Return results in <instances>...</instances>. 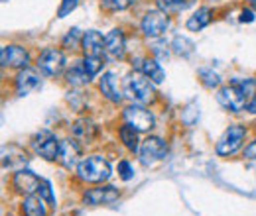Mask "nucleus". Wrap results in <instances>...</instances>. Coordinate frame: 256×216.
<instances>
[{"label": "nucleus", "instance_id": "1", "mask_svg": "<svg viewBox=\"0 0 256 216\" xmlns=\"http://www.w3.org/2000/svg\"><path fill=\"white\" fill-rule=\"evenodd\" d=\"M256 96V79H232L226 87L219 89L217 100L224 110L242 112Z\"/></svg>", "mask_w": 256, "mask_h": 216}, {"label": "nucleus", "instance_id": "2", "mask_svg": "<svg viewBox=\"0 0 256 216\" xmlns=\"http://www.w3.org/2000/svg\"><path fill=\"white\" fill-rule=\"evenodd\" d=\"M112 175L110 163L102 155H89L83 157L77 165V177L85 183H104Z\"/></svg>", "mask_w": 256, "mask_h": 216}, {"label": "nucleus", "instance_id": "3", "mask_svg": "<svg viewBox=\"0 0 256 216\" xmlns=\"http://www.w3.org/2000/svg\"><path fill=\"white\" fill-rule=\"evenodd\" d=\"M124 94L136 104H148L156 98V91L152 81L146 75H128L124 79Z\"/></svg>", "mask_w": 256, "mask_h": 216}, {"label": "nucleus", "instance_id": "4", "mask_svg": "<svg viewBox=\"0 0 256 216\" xmlns=\"http://www.w3.org/2000/svg\"><path fill=\"white\" fill-rule=\"evenodd\" d=\"M244 136H246V128L240 126V124H232L224 130V134L219 138L217 146H215V152L221 157H228L234 152H238L242 148V142H244Z\"/></svg>", "mask_w": 256, "mask_h": 216}, {"label": "nucleus", "instance_id": "5", "mask_svg": "<svg viewBox=\"0 0 256 216\" xmlns=\"http://www.w3.org/2000/svg\"><path fill=\"white\" fill-rule=\"evenodd\" d=\"M32 148L40 157H44L48 161H56L62 152V142L58 140V136L54 132L42 130L32 138Z\"/></svg>", "mask_w": 256, "mask_h": 216}, {"label": "nucleus", "instance_id": "6", "mask_svg": "<svg viewBox=\"0 0 256 216\" xmlns=\"http://www.w3.org/2000/svg\"><path fill=\"white\" fill-rule=\"evenodd\" d=\"M122 118H124V124L132 126L138 132H150L154 128V124H156L154 114L148 108H144L142 104H130V106H126L122 110Z\"/></svg>", "mask_w": 256, "mask_h": 216}, {"label": "nucleus", "instance_id": "7", "mask_svg": "<svg viewBox=\"0 0 256 216\" xmlns=\"http://www.w3.org/2000/svg\"><path fill=\"white\" fill-rule=\"evenodd\" d=\"M168 154V144L162 140V138H156V136H150L146 138L142 144H140V150H138V157H140V163L142 165H154L162 161Z\"/></svg>", "mask_w": 256, "mask_h": 216}, {"label": "nucleus", "instance_id": "8", "mask_svg": "<svg viewBox=\"0 0 256 216\" xmlns=\"http://www.w3.org/2000/svg\"><path fill=\"white\" fill-rule=\"evenodd\" d=\"M170 28V14L162 12V10H150L144 14L142 22H140V30L146 37H160L164 31Z\"/></svg>", "mask_w": 256, "mask_h": 216}, {"label": "nucleus", "instance_id": "9", "mask_svg": "<svg viewBox=\"0 0 256 216\" xmlns=\"http://www.w3.org/2000/svg\"><path fill=\"white\" fill-rule=\"evenodd\" d=\"M65 67V55L58 47H46L38 57V69L48 77H58Z\"/></svg>", "mask_w": 256, "mask_h": 216}, {"label": "nucleus", "instance_id": "10", "mask_svg": "<svg viewBox=\"0 0 256 216\" xmlns=\"http://www.w3.org/2000/svg\"><path fill=\"white\" fill-rule=\"evenodd\" d=\"M118 197H120V193H118L116 187H110V185L93 187V189H87L83 193V203L89 205V207H100V205L114 203Z\"/></svg>", "mask_w": 256, "mask_h": 216}, {"label": "nucleus", "instance_id": "11", "mask_svg": "<svg viewBox=\"0 0 256 216\" xmlns=\"http://www.w3.org/2000/svg\"><path fill=\"white\" fill-rule=\"evenodd\" d=\"M42 181H44V179H40V177H38L34 171H30V169H20V171H16L14 177H12V187H14L16 193L28 197V195H38Z\"/></svg>", "mask_w": 256, "mask_h": 216}, {"label": "nucleus", "instance_id": "12", "mask_svg": "<svg viewBox=\"0 0 256 216\" xmlns=\"http://www.w3.org/2000/svg\"><path fill=\"white\" fill-rule=\"evenodd\" d=\"M0 63L2 67L26 69L30 65V53L20 45H4L0 49Z\"/></svg>", "mask_w": 256, "mask_h": 216}, {"label": "nucleus", "instance_id": "13", "mask_svg": "<svg viewBox=\"0 0 256 216\" xmlns=\"http://www.w3.org/2000/svg\"><path fill=\"white\" fill-rule=\"evenodd\" d=\"M40 85H42V75L36 69H32V67L20 69V73L14 79V87H16V94L18 96H26V94L38 91Z\"/></svg>", "mask_w": 256, "mask_h": 216}, {"label": "nucleus", "instance_id": "14", "mask_svg": "<svg viewBox=\"0 0 256 216\" xmlns=\"http://www.w3.org/2000/svg\"><path fill=\"white\" fill-rule=\"evenodd\" d=\"M98 89H100V93L106 100H110L114 104H118L122 100V91H120V85H118V77L112 71L102 73V77L98 79Z\"/></svg>", "mask_w": 256, "mask_h": 216}, {"label": "nucleus", "instance_id": "15", "mask_svg": "<svg viewBox=\"0 0 256 216\" xmlns=\"http://www.w3.org/2000/svg\"><path fill=\"white\" fill-rule=\"evenodd\" d=\"M126 51V37L122 30H110L104 35V53L110 55L112 59H122Z\"/></svg>", "mask_w": 256, "mask_h": 216}, {"label": "nucleus", "instance_id": "16", "mask_svg": "<svg viewBox=\"0 0 256 216\" xmlns=\"http://www.w3.org/2000/svg\"><path fill=\"white\" fill-rule=\"evenodd\" d=\"M81 157V146L77 144V140H64L62 142V152H60V157L58 161L64 165L65 169H73L79 165V159Z\"/></svg>", "mask_w": 256, "mask_h": 216}, {"label": "nucleus", "instance_id": "17", "mask_svg": "<svg viewBox=\"0 0 256 216\" xmlns=\"http://www.w3.org/2000/svg\"><path fill=\"white\" fill-rule=\"evenodd\" d=\"M81 47L85 51V57H100L104 53V37L96 30H89L83 33Z\"/></svg>", "mask_w": 256, "mask_h": 216}, {"label": "nucleus", "instance_id": "18", "mask_svg": "<svg viewBox=\"0 0 256 216\" xmlns=\"http://www.w3.org/2000/svg\"><path fill=\"white\" fill-rule=\"evenodd\" d=\"M28 161H30V157L24 154L20 148H16V146L8 148V154L4 152V157H2L4 169H10V171H14V173L20 171V169H26Z\"/></svg>", "mask_w": 256, "mask_h": 216}, {"label": "nucleus", "instance_id": "19", "mask_svg": "<svg viewBox=\"0 0 256 216\" xmlns=\"http://www.w3.org/2000/svg\"><path fill=\"white\" fill-rule=\"evenodd\" d=\"M211 18H213V10H211L209 6H201V8H197L192 16L188 18L186 26H188L190 31H201L203 28L209 26Z\"/></svg>", "mask_w": 256, "mask_h": 216}, {"label": "nucleus", "instance_id": "20", "mask_svg": "<svg viewBox=\"0 0 256 216\" xmlns=\"http://www.w3.org/2000/svg\"><path fill=\"white\" fill-rule=\"evenodd\" d=\"M136 67L140 69V73H142V75H146V77H148L152 83H156V85L164 83V79H166V73H164L162 65L156 61V59H150V57L140 59Z\"/></svg>", "mask_w": 256, "mask_h": 216}, {"label": "nucleus", "instance_id": "21", "mask_svg": "<svg viewBox=\"0 0 256 216\" xmlns=\"http://www.w3.org/2000/svg\"><path fill=\"white\" fill-rule=\"evenodd\" d=\"M71 132H73L75 140H83V142L91 144L93 138L96 136V126H95V122L89 120V118H79L77 122L71 126Z\"/></svg>", "mask_w": 256, "mask_h": 216}, {"label": "nucleus", "instance_id": "22", "mask_svg": "<svg viewBox=\"0 0 256 216\" xmlns=\"http://www.w3.org/2000/svg\"><path fill=\"white\" fill-rule=\"evenodd\" d=\"M65 79H67V83H69L71 87H83V85H87L93 77L87 73V69H85L83 63H77V65H73V67L65 73Z\"/></svg>", "mask_w": 256, "mask_h": 216}, {"label": "nucleus", "instance_id": "23", "mask_svg": "<svg viewBox=\"0 0 256 216\" xmlns=\"http://www.w3.org/2000/svg\"><path fill=\"white\" fill-rule=\"evenodd\" d=\"M22 209H24V215L26 216H48V209H46V203L40 195H28L22 203Z\"/></svg>", "mask_w": 256, "mask_h": 216}, {"label": "nucleus", "instance_id": "24", "mask_svg": "<svg viewBox=\"0 0 256 216\" xmlns=\"http://www.w3.org/2000/svg\"><path fill=\"white\" fill-rule=\"evenodd\" d=\"M118 136H120L122 144L126 146L130 152H138V150H140V142H138V130H134L132 126H128V124L120 126Z\"/></svg>", "mask_w": 256, "mask_h": 216}, {"label": "nucleus", "instance_id": "25", "mask_svg": "<svg viewBox=\"0 0 256 216\" xmlns=\"http://www.w3.org/2000/svg\"><path fill=\"white\" fill-rule=\"evenodd\" d=\"M193 4V0H156L158 10L166 12V14H178L184 12L186 8H190Z\"/></svg>", "mask_w": 256, "mask_h": 216}, {"label": "nucleus", "instance_id": "26", "mask_svg": "<svg viewBox=\"0 0 256 216\" xmlns=\"http://www.w3.org/2000/svg\"><path fill=\"white\" fill-rule=\"evenodd\" d=\"M172 49H174V53H178L182 57H188V55L193 53L195 43H193L190 37H186V35H176L174 41H172Z\"/></svg>", "mask_w": 256, "mask_h": 216}, {"label": "nucleus", "instance_id": "27", "mask_svg": "<svg viewBox=\"0 0 256 216\" xmlns=\"http://www.w3.org/2000/svg\"><path fill=\"white\" fill-rule=\"evenodd\" d=\"M199 79L207 89H217L221 85V77L213 69H199Z\"/></svg>", "mask_w": 256, "mask_h": 216}, {"label": "nucleus", "instance_id": "28", "mask_svg": "<svg viewBox=\"0 0 256 216\" xmlns=\"http://www.w3.org/2000/svg\"><path fill=\"white\" fill-rule=\"evenodd\" d=\"M83 41V33L79 31V28H71L67 31V35L64 37V47H71V49H77Z\"/></svg>", "mask_w": 256, "mask_h": 216}, {"label": "nucleus", "instance_id": "29", "mask_svg": "<svg viewBox=\"0 0 256 216\" xmlns=\"http://www.w3.org/2000/svg\"><path fill=\"white\" fill-rule=\"evenodd\" d=\"M136 0H100V6L104 10L110 12H118V10H126L128 6H132Z\"/></svg>", "mask_w": 256, "mask_h": 216}, {"label": "nucleus", "instance_id": "30", "mask_svg": "<svg viewBox=\"0 0 256 216\" xmlns=\"http://www.w3.org/2000/svg\"><path fill=\"white\" fill-rule=\"evenodd\" d=\"M83 65H85V69H87V73H89L91 77H96V75L100 73L102 65H104V59H102V55H100V57H85V59H83Z\"/></svg>", "mask_w": 256, "mask_h": 216}, {"label": "nucleus", "instance_id": "31", "mask_svg": "<svg viewBox=\"0 0 256 216\" xmlns=\"http://www.w3.org/2000/svg\"><path fill=\"white\" fill-rule=\"evenodd\" d=\"M38 195H40L44 201H48L50 205H56V197H54V191H52V183H50V181H42Z\"/></svg>", "mask_w": 256, "mask_h": 216}, {"label": "nucleus", "instance_id": "32", "mask_svg": "<svg viewBox=\"0 0 256 216\" xmlns=\"http://www.w3.org/2000/svg\"><path fill=\"white\" fill-rule=\"evenodd\" d=\"M77 6H79V0H62L60 10H58V18H65V16L71 14Z\"/></svg>", "mask_w": 256, "mask_h": 216}, {"label": "nucleus", "instance_id": "33", "mask_svg": "<svg viewBox=\"0 0 256 216\" xmlns=\"http://www.w3.org/2000/svg\"><path fill=\"white\" fill-rule=\"evenodd\" d=\"M118 175H120L122 181H130L134 177V169H132V165L128 161H120L118 163Z\"/></svg>", "mask_w": 256, "mask_h": 216}, {"label": "nucleus", "instance_id": "34", "mask_svg": "<svg viewBox=\"0 0 256 216\" xmlns=\"http://www.w3.org/2000/svg\"><path fill=\"white\" fill-rule=\"evenodd\" d=\"M244 157H246V159H256V140H252V142L244 148Z\"/></svg>", "mask_w": 256, "mask_h": 216}, {"label": "nucleus", "instance_id": "35", "mask_svg": "<svg viewBox=\"0 0 256 216\" xmlns=\"http://www.w3.org/2000/svg\"><path fill=\"white\" fill-rule=\"evenodd\" d=\"M240 22H254V12L252 10H242L240 12Z\"/></svg>", "mask_w": 256, "mask_h": 216}, {"label": "nucleus", "instance_id": "36", "mask_svg": "<svg viewBox=\"0 0 256 216\" xmlns=\"http://www.w3.org/2000/svg\"><path fill=\"white\" fill-rule=\"evenodd\" d=\"M246 110L250 112V114H256V96L248 102V106H246Z\"/></svg>", "mask_w": 256, "mask_h": 216}, {"label": "nucleus", "instance_id": "37", "mask_svg": "<svg viewBox=\"0 0 256 216\" xmlns=\"http://www.w3.org/2000/svg\"><path fill=\"white\" fill-rule=\"evenodd\" d=\"M248 4H250V6H252V8L256 10V0H248Z\"/></svg>", "mask_w": 256, "mask_h": 216}]
</instances>
